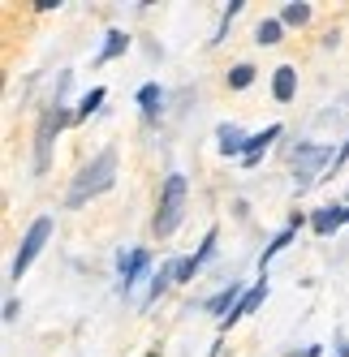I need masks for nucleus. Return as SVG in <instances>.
<instances>
[{
  "label": "nucleus",
  "mask_w": 349,
  "mask_h": 357,
  "mask_svg": "<svg viewBox=\"0 0 349 357\" xmlns=\"http://www.w3.org/2000/svg\"><path fill=\"white\" fill-rule=\"evenodd\" d=\"M112 181H117V151H112V146H104V151H99V155L78 172V181L69 185L65 207H69V211L87 207L95 194H108V190H112Z\"/></svg>",
  "instance_id": "f257e3e1"
},
{
  "label": "nucleus",
  "mask_w": 349,
  "mask_h": 357,
  "mask_svg": "<svg viewBox=\"0 0 349 357\" xmlns=\"http://www.w3.org/2000/svg\"><path fill=\"white\" fill-rule=\"evenodd\" d=\"M281 22H285V26H306V22H311V5H306V0H289V5L281 9Z\"/></svg>",
  "instance_id": "4468645a"
},
{
  "label": "nucleus",
  "mask_w": 349,
  "mask_h": 357,
  "mask_svg": "<svg viewBox=\"0 0 349 357\" xmlns=\"http://www.w3.org/2000/svg\"><path fill=\"white\" fill-rule=\"evenodd\" d=\"M323 168H336L332 146H323V142H302V146L293 151V181H297V190H302V185H315V176H319Z\"/></svg>",
  "instance_id": "7ed1b4c3"
},
{
  "label": "nucleus",
  "mask_w": 349,
  "mask_h": 357,
  "mask_svg": "<svg viewBox=\"0 0 349 357\" xmlns=\"http://www.w3.org/2000/svg\"><path fill=\"white\" fill-rule=\"evenodd\" d=\"M168 284H172V263H164V267L151 275V293H147V305H151V301H156V297H160Z\"/></svg>",
  "instance_id": "dca6fc26"
},
{
  "label": "nucleus",
  "mask_w": 349,
  "mask_h": 357,
  "mask_svg": "<svg viewBox=\"0 0 349 357\" xmlns=\"http://www.w3.org/2000/svg\"><path fill=\"white\" fill-rule=\"evenodd\" d=\"M319 353H323V349H315V344H311V349H302V357H319Z\"/></svg>",
  "instance_id": "5701e85b"
},
{
  "label": "nucleus",
  "mask_w": 349,
  "mask_h": 357,
  "mask_svg": "<svg viewBox=\"0 0 349 357\" xmlns=\"http://www.w3.org/2000/svg\"><path fill=\"white\" fill-rule=\"evenodd\" d=\"M13 319H17V301L9 297V301H5V323H13Z\"/></svg>",
  "instance_id": "4be33fe9"
},
{
  "label": "nucleus",
  "mask_w": 349,
  "mask_h": 357,
  "mask_svg": "<svg viewBox=\"0 0 349 357\" xmlns=\"http://www.w3.org/2000/svg\"><path fill=\"white\" fill-rule=\"evenodd\" d=\"M160 104H164L160 86H156V82H147V86L138 91V108H142V116H147V121H156V116H160Z\"/></svg>",
  "instance_id": "f8f14e48"
},
{
  "label": "nucleus",
  "mask_w": 349,
  "mask_h": 357,
  "mask_svg": "<svg viewBox=\"0 0 349 357\" xmlns=\"http://www.w3.org/2000/svg\"><path fill=\"white\" fill-rule=\"evenodd\" d=\"M289 237H293V233H281V237H272V245H267V250H263V259H259V263H263V267H267V263H272V259H276V254H281V250H285V245H289Z\"/></svg>",
  "instance_id": "412c9836"
},
{
  "label": "nucleus",
  "mask_w": 349,
  "mask_h": 357,
  "mask_svg": "<svg viewBox=\"0 0 349 357\" xmlns=\"http://www.w3.org/2000/svg\"><path fill=\"white\" fill-rule=\"evenodd\" d=\"M216 142H220L224 155H246V142H251V138H246L237 125H220V130H216Z\"/></svg>",
  "instance_id": "1a4fd4ad"
},
{
  "label": "nucleus",
  "mask_w": 349,
  "mask_h": 357,
  "mask_svg": "<svg viewBox=\"0 0 349 357\" xmlns=\"http://www.w3.org/2000/svg\"><path fill=\"white\" fill-rule=\"evenodd\" d=\"M121 293H130L138 280H142V271L151 267V259H147V250H121Z\"/></svg>",
  "instance_id": "423d86ee"
},
{
  "label": "nucleus",
  "mask_w": 349,
  "mask_h": 357,
  "mask_svg": "<svg viewBox=\"0 0 349 357\" xmlns=\"http://www.w3.org/2000/svg\"><path fill=\"white\" fill-rule=\"evenodd\" d=\"M341 220H349V211H341V207H323V211H315V233H323V237H328V233H336V228H341Z\"/></svg>",
  "instance_id": "9b49d317"
},
{
  "label": "nucleus",
  "mask_w": 349,
  "mask_h": 357,
  "mask_svg": "<svg viewBox=\"0 0 349 357\" xmlns=\"http://www.w3.org/2000/svg\"><path fill=\"white\" fill-rule=\"evenodd\" d=\"M293 91H297V73H293V65H281V69H276V82H272V95H276V104H289Z\"/></svg>",
  "instance_id": "9d476101"
},
{
  "label": "nucleus",
  "mask_w": 349,
  "mask_h": 357,
  "mask_svg": "<svg viewBox=\"0 0 349 357\" xmlns=\"http://www.w3.org/2000/svg\"><path fill=\"white\" fill-rule=\"evenodd\" d=\"M251 82H255V69H251V65H233V69H229V86H233V91H246Z\"/></svg>",
  "instance_id": "a211bd4d"
},
{
  "label": "nucleus",
  "mask_w": 349,
  "mask_h": 357,
  "mask_svg": "<svg viewBox=\"0 0 349 357\" xmlns=\"http://www.w3.org/2000/svg\"><path fill=\"white\" fill-rule=\"evenodd\" d=\"M65 108L61 104H52L43 116H39V130H35V172H47V164H52V142H57V134L65 130Z\"/></svg>",
  "instance_id": "20e7f679"
},
{
  "label": "nucleus",
  "mask_w": 349,
  "mask_h": 357,
  "mask_svg": "<svg viewBox=\"0 0 349 357\" xmlns=\"http://www.w3.org/2000/svg\"><path fill=\"white\" fill-rule=\"evenodd\" d=\"M99 104H104V91L95 86V91H87V95H82V104H78V116H91Z\"/></svg>",
  "instance_id": "aec40b11"
},
{
  "label": "nucleus",
  "mask_w": 349,
  "mask_h": 357,
  "mask_svg": "<svg viewBox=\"0 0 349 357\" xmlns=\"http://www.w3.org/2000/svg\"><path fill=\"white\" fill-rule=\"evenodd\" d=\"M276 138H281V125H267L263 134H255L251 142H246V155H242V164H246V168H255V164H259V155H263V151H267L272 142H276Z\"/></svg>",
  "instance_id": "6e6552de"
},
{
  "label": "nucleus",
  "mask_w": 349,
  "mask_h": 357,
  "mask_svg": "<svg viewBox=\"0 0 349 357\" xmlns=\"http://www.w3.org/2000/svg\"><path fill=\"white\" fill-rule=\"evenodd\" d=\"M126 35H121V31H108V39H104V52H99V61H112V56H121V52H126Z\"/></svg>",
  "instance_id": "f3484780"
},
{
  "label": "nucleus",
  "mask_w": 349,
  "mask_h": 357,
  "mask_svg": "<svg viewBox=\"0 0 349 357\" xmlns=\"http://www.w3.org/2000/svg\"><path fill=\"white\" fill-rule=\"evenodd\" d=\"M181 215H186V176L181 172H168V181L160 190V211L151 220L156 237H172L181 228Z\"/></svg>",
  "instance_id": "f03ea898"
},
{
  "label": "nucleus",
  "mask_w": 349,
  "mask_h": 357,
  "mask_svg": "<svg viewBox=\"0 0 349 357\" xmlns=\"http://www.w3.org/2000/svg\"><path fill=\"white\" fill-rule=\"evenodd\" d=\"M47 237H52V215H39L31 228H27V237H22V245H17V259H13V280H22V275H27V267L35 263V254L47 245Z\"/></svg>",
  "instance_id": "39448f33"
},
{
  "label": "nucleus",
  "mask_w": 349,
  "mask_h": 357,
  "mask_svg": "<svg viewBox=\"0 0 349 357\" xmlns=\"http://www.w3.org/2000/svg\"><path fill=\"white\" fill-rule=\"evenodd\" d=\"M281 31H285V22H281V17H263L259 26H255V39H259L263 47H272V43H281Z\"/></svg>",
  "instance_id": "2eb2a0df"
},
{
  "label": "nucleus",
  "mask_w": 349,
  "mask_h": 357,
  "mask_svg": "<svg viewBox=\"0 0 349 357\" xmlns=\"http://www.w3.org/2000/svg\"><path fill=\"white\" fill-rule=\"evenodd\" d=\"M211 254H216V228H211V233L203 237V245H198V250H194V267H203V263L211 259Z\"/></svg>",
  "instance_id": "6ab92c4d"
},
{
  "label": "nucleus",
  "mask_w": 349,
  "mask_h": 357,
  "mask_svg": "<svg viewBox=\"0 0 349 357\" xmlns=\"http://www.w3.org/2000/svg\"><path fill=\"white\" fill-rule=\"evenodd\" d=\"M263 297H267V280H259V284H255L251 293H242V301H237V305H233V310L224 314L220 323H224V327H233V323H242V319L251 314V310H259V305H263Z\"/></svg>",
  "instance_id": "0eeeda50"
},
{
  "label": "nucleus",
  "mask_w": 349,
  "mask_h": 357,
  "mask_svg": "<svg viewBox=\"0 0 349 357\" xmlns=\"http://www.w3.org/2000/svg\"><path fill=\"white\" fill-rule=\"evenodd\" d=\"M237 301H242V284H229V289H220V293L207 301V310H211V314H229Z\"/></svg>",
  "instance_id": "ddd939ff"
}]
</instances>
